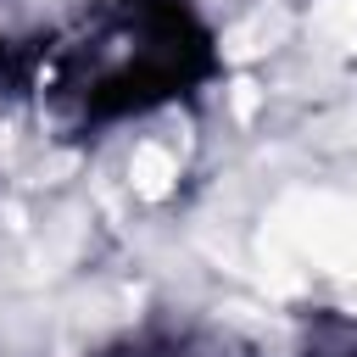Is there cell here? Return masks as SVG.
Returning a JSON list of instances; mask_svg holds the SVG:
<instances>
[{
	"label": "cell",
	"mask_w": 357,
	"mask_h": 357,
	"mask_svg": "<svg viewBox=\"0 0 357 357\" xmlns=\"http://www.w3.org/2000/svg\"><path fill=\"white\" fill-rule=\"evenodd\" d=\"M284 234L329 268H357V206L346 201H296L284 212Z\"/></svg>",
	"instance_id": "cell-1"
},
{
	"label": "cell",
	"mask_w": 357,
	"mask_h": 357,
	"mask_svg": "<svg viewBox=\"0 0 357 357\" xmlns=\"http://www.w3.org/2000/svg\"><path fill=\"white\" fill-rule=\"evenodd\" d=\"M318 33H329L335 45H357V0H324L312 11Z\"/></svg>",
	"instance_id": "cell-4"
},
{
	"label": "cell",
	"mask_w": 357,
	"mask_h": 357,
	"mask_svg": "<svg viewBox=\"0 0 357 357\" xmlns=\"http://www.w3.org/2000/svg\"><path fill=\"white\" fill-rule=\"evenodd\" d=\"M279 33H284V17L262 6L251 22H240V28H234V39H229V45H234V56H251V50H268Z\"/></svg>",
	"instance_id": "cell-3"
},
{
	"label": "cell",
	"mask_w": 357,
	"mask_h": 357,
	"mask_svg": "<svg viewBox=\"0 0 357 357\" xmlns=\"http://www.w3.org/2000/svg\"><path fill=\"white\" fill-rule=\"evenodd\" d=\"M128 173H134V190L162 195V190H167V178H173V156H167L162 145H139V151H134V162H128Z\"/></svg>",
	"instance_id": "cell-2"
}]
</instances>
